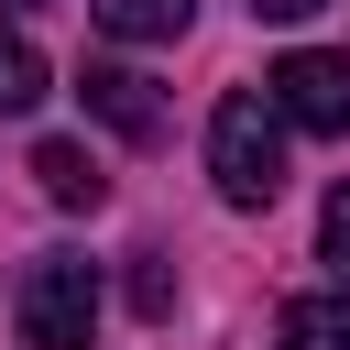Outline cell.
Segmentation results:
<instances>
[{"mask_svg": "<svg viewBox=\"0 0 350 350\" xmlns=\"http://www.w3.org/2000/svg\"><path fill=\"white\" fill-rule=\"evenodd\" d=\"M208 186L230 208H273L284 197V120L262 109V88H230L208 120Z\"/></svg>", "mask_w": 350, "mask_h": 350, "instance_id": "6da1fadb", "label": "cell"}, {"mask_svg": "<svg viewBox=\"0 0 350 350\" xmlns=\"http://www.w3.org/2000/svg\"><path fill=\"white\" fill-rule=\"evenodd\" d=\"M11 328L22 350H88L98 339V262L88 252H33L11 284Z\"/></svg>", "mask_w": 350, "mask_h": 350, "instance_id": "7a4b0ae2", "label": "cell"}, {"mask_svg": "<svg viewBox=\"0 0 350 350\" xmlns=\"http://www.w3.org/2000/svg\"><path fill=\"white\" fill-rule=\"evenodd\" d=\"M262 109L284 120V131H317V142H350V55H317V44H295L273 77H262Z\"/></svg>", "mask_w": 350, "mask_h": 350, "instance_id": "3957f363", "label": "cell"}, {"mask_svg": "<svg viewBox=\"0 0 350 350\" xmlns=\"http://www.w3.org/2000/svg\"><path fill=\"white\" fill-rule=\"evenodd\" d=\"M77 98H88V120H109L120 142H153V131H164L153 77H131V66H77Z\"/></svg>", "mask_w": 350, "mask_h": 350, "instance_id": "277c9868", "label": "cell"}, {"mask_svg": "<svg viewBox=\"0 0 350 350\" xmlns=\"http://www.w3.org/2000/svg\"><path fill=\"white\" fill-rule=\"evenodd\" d=\"M33 186H44L55 208H98V197H109V175H98L88 142H33Z\"/></svg>", "mask_w": 350, "mask_h": 350, "instance_id": "5b68a950", "label": "cell"}, {"mask_svg": "<svg viewBox=\"0 0 350 350\" xmlns=\"http://www.w3.org/2000/svg\"><path fill=\"white\" fill-rule=\"evenodd\" d=\"M88 22H98L109 44H175V33L197 22V0H88Z\"/></svg>", "mask_w": 350, "mask_h": 350, "instance_id": "8992f818", "label": "cell"}, {"mask_svg": "<svg viewBox=\"0 0 350 350\" xmlns=\"http://www.w3.org/2000/svg\"><path fill=\"white\" fill-rule=\"evenodd\" d=\"M273 339L284 350H350V295H295L273 317Z\"/></svg>", "mask_w": 350, "mask_h": 350, "instance_id": "52a82bcc", "label": "cell"}, {"mask_svg": "<svg viewBox=\"0 0 350 350\" xmlns=\"http://www.w3.org/2000/svg\"><path fill=\"white\" fill-rule=\"evenodd\" d=\"M33 98H44V55L22 33H0V109H33Z\"/></svg>", "mask_w": 350, "mask_h": 350, "instance_id": "ba28073f", "label": "cell"}, {"mask_svg": "<svg viewBox=\"0 0 350 350\" xmlns=\"http://www.w3.org/2000/svg\"><path fill=\"white\" fill-rule=\"evenodd\" d=\"M131 306L142 317H175V262L164 252H131Z\"/></svg>", "mask_w": 350, "mask_h": 350, "instance_id": "9c48e42d", "label": "cell"}, {"mask_svg": "<svg viewBox=\"0 0 350 350\" xmlns=\"http://www.w3.org/2000/svg\"><path fill=\"white\" fill-rule=\"evenodd\" d=\"M317 262L350 284V186H328V208H317Z\"/></svg>", "mask_w": 350, "mask_h": 350, "instance_id": "30bf717a", "label": "cell"}, {"mask_svg": "<svg viewBox=\"0 0 350 350\" xmlns=\"http://www.w3.org/2000/svg\"><path fill=\"white\" fill-rule=\"evenodd\" d=\"M262 22H306V11H328V0H252Z\"/></svg>", "mask_w": 350, "mask_h": 350, "instance_id": "8fae6325", "label": "cell"}, {"mask_svg": "<svg viewBox=\"0 0 350 350\" xmlns=\"http://www.w3.org/2000/svg\"><path fill=\"white\" fill-rule=\"evenodd\" d=\"M11 11H33V0H11Z\"/></svg>", "mask_w": 350, "mask_h": 350, "instance_id": "7c38bea8", "label": "cell"}]
</instances>
